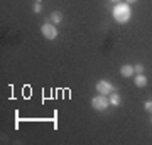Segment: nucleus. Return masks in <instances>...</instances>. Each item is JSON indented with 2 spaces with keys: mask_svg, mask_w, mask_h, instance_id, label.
Here are the masks:
<instances>
[{
  "mask_svg": "<svg viewBox=\"0 0 152 145\" xmlns=\"http://www.w3.org/2000/svg\"><path fill=\"white\" fill-rule=\"evenodd\" d=\"M112 2H120V0H112Z\"/></svg>",
  "mask_w": 152,
  "mask_h": 145,
  "instance_id": "nucleus-13",
  "label": "nucleus"
},
{
  "mask_svg": "<svg viewBox=\"0 0 152 145\" xmlns=\"http://www.w3.org/2000/svg\"><path fill=\"white\" fill-rule=\"evenodd\" d=\"M134 69H135L137 74H142V73H144V66H142V64H137V66H134Z\"/></svg>",
  "mask_w": 152,
  "mask_h": 145,
  "instance_id": "nucleus-9",
  "label": "nucleus"
},
{
  "mask_svg": "<svg viewBox=\"0 0 152 145\" xmlns=\"http://www.w3.org/2000/svg\"><path fill=\"white\" fill-rule=\"evenodd\" d=\"M151 122H152V120H151Z\"/></svg>",
  "mask_w": 152,
  "mask_h": 145,
  "instance_id": "nucleus-15",
  "label": "nucleus"
},
{
  "mask_svg": "<svg viewBox=\"0 0 152 145\" xmlns=\"http://www.w3.org/2000/svg\"><path fill=\"white\" fill-rule=\"evenodd\" d=\"M127 4H134V2H137V0H125Z\"/></svg>",
  "mask_w": 152,
  "mask_h": 145,
  "instance_id": "nucleus-12",
  "label": "nucleus"
},
{
  "mask_svg": "<svg viewBox=\"0 0 152 145\" xmlns=\"http://www.w3.org/2000/svg\"><path fill=\"white\" fill-rule=\"evenodd\" d=\"M134 83H135L137 88H144V86L147 85V78H145L144 74H137V76H135V81H134Z\"/></svg>",
  "mask_w": 152,
  "mask_h": 145,
  "instance_id": "nucleus-6",
  "label": "nucleus"
},
{
  "mask_svg": "<svg viewBox=\"0 0 152 145\" xmlns=\"http://www.w3.org/2000/svg\"><path fill=\"white\" fill-rule=\"evenodd\" d=\"M113 17L115 20L120 22V24H125V22L130 19V9H129V5L127 4H120V5L115 7L113 10Z\"/></svg>",
  "mask_w": 152,
  "mask_h": 145,
  "instance_id": "nucleus-1",
  "label": "nucleus"
},
{
  "mask_svg": "<svg viewBox=\"0 0 152 145\" xmlns=\"http://www.w3.org/2000/svg\"><path fill=\"white\" fill-rule=\"evenodd\" d=\"M108 100H110V105L112 106H118L120 105V95H117V93H110V96H108Z\"/></svg>",
  "mask_w": 152,
  "mask_h": 145,
  "instance_id": "nucleus-7",
  "label": "nucleus"
},
{
  "mask_svg": "<svg viewBox=\"0 0 152 145\" xmlns=\"http://www.w3.org/2000/svg\"><path fill=\"white\" fill-rule=\"evenodd\" d=\"M61 20H63V14H61L59 10H56V12L51 14V22H53V24H59Z\"/></svg>",
  "mask_w": 152,
  "mask_h": 145,
  "instance_id": "nucleus-8",
  "label": "nucleus"
},
{
  "mask_svg": "<svg viewBox=\"0 0 152 145\" xmlns=\"http://www.w3.org/2000/svg\"><path fill=\"white\" fill-rule=\"evenodd\" d=\"M42 10V7H41V2H36V5H34V12H41Z\"/></svg>",
  "mask_w": 152,
  "mask_h": 145,
  "instance_id": "nucleus-10",
  "label": "nucleus"
},
{
  "mask_svg": "<svg viewBox=\"0 0 152 145\" xmlns=\"http://www.w3.org/2000/svg\"><path fill=\"white\" fill-rule=\"evenodd\" d=\"M110 105V100L105 95H98V96H95L91 100V106L95 108V110H98V111H103V110H107Z\"/></svg>",
  "mask_w": 152,
  "mask_h": 145,
  "instance_id": "nucleus-2",
  "label": "nucleus"
},
{
  "mask_svg": "<svg viewBox=\"0 0 152 145\" xmlns=\"http://www.w3.org/2000/svg\"><path fill=\"white\" fill-rule=\"evenodd\" d=\"M36 2H42V0H36Z\"/></svg>",
  "mask_w": 152,
  "mask_h": 145,
  "instance_id": "nucleus-14",
  "label": "nucleus"
},
{
  "mask_svg": "<svg viewBox=\"0 0 152 145\" xmlns=\"http://www.w3.org/2000/svg\"><path fill=\"white\" fill-rule=\"evenodd\" d=\"M134 73H135V69H134V66H130V64H125V66L120 68V74L124 76V78H130Z\"/></svg>",
  "mask_w": 152,
  "mask_h": 145,
  "instance_id": "nucleus-5",
  "label": "nucleus"
},
{
  "mask_svg": "<svg viewBox=\"0 0 152 145\" xmlns=\"http://www.w3.org/2000/svg\"><path fill=\"white\" fill-rule=\"evenodd\" d=\"M41 32H42V36L46 39H49V41H53V39L58 37V29L54 27V24H44V26L41 27Z\"/></svg>",
  "mask_w": 152,
  "mask_h": 145,
  "instance_id": "nucleus-3",
  "label": "nucleus"
},
{
  "mask_svg": "<svg viewBox=\"0 0 152 145\" xmlns=\"http://www.w3.org/2000/svg\"><path fill=\"white\" fill-rule=\"evenodd\" d=\"M145 110H147V111H152V101H147L145 103Z\"/></svg>",
  "mask_w": 152,
  "mask_h": 145,
  "instance_id": "nucleus-11",
  "label": "nucleus"
},
{
  "mask_svg": "<svg viewBox=\"0 0 152 145\" xmlns=\"http://www.w3.org/2000/svg\"><path fill=\"white\" fill-rule=\"evenodd\" d=\"M96 90L100 95H110V93L113 91V86L110 85V83H107V81H98Z\"/></svg>",
  "mask_w": 152,
  "mask_h": 145,
  "instance_id": "nucleus-4",
  "label": "nucleus"
}]
</instances>
